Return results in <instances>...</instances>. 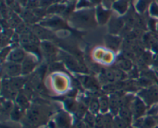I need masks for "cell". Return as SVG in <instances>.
<instances>
[{
	"instance_id": "33",
	"label": "cell",
	"mask_w": 158,
	"mask_h": 128,
	"mask_svg": "<svg viewBox=\"0 0 158 128\" xmlns=\"http://www.w3.org/2000/svg\"><path fill=\"white\" fill-rule=\"evenodd\" d=\"M1 128H23L21 123H17L10 120V121H2Z\"/></svg>"
},
{
	"instance_id": "7",
	"label": "cell",
	"mask_w": 158,
	"mask_h": 128,
	"mask_svg": "<svg viewBox=\"0 0 158 128\" xmlns=\"http://www.w3.org/2000/svg\"><path fill=\"white\" fill-rule=\"evenodd\" d=\"M40 48L43 53V57L48 63H49V64L56 62V60H59L60 50L52 42L49 40H43L41 42Z\"/></svg>"
},
{
	"instance_id": "3",
	"label": "cell",
	"mask_w": 158,
	"mask_h": 128,
	"mask_svg": "<svg viewBox=\"0 0 158 128\" xmlns=\"http://www.w3.org/2000/svg\"><path fill=\"white\" fill-rule=\"evenodd\" d=\"M74 116L65 109H60L52 116L46 126L49 128H73Z\"/></svg>"
},
{
	"instance_id": "39",
	"label": "cell",
	"mask_w": 158,
	"mask_h": 128,
	"mask_svg": "<svg viewBox=\"0 0 158 128\" xmlns=\"http://www.w3.org/2000/svg\"><path fill=\"white\" fill-rule=\"evenodd\" d=\"M116 1H117V0H102V3L105 8L110 9Z\"/></svg>"
},
{
	"instance_id": "26",
	"label": "cell",
	"mask_w": 158,
	"mask_h": 128,
	"mask_svg": "<svg viewBox=\"0 0 158 128\" xmlns=\"http://www.w3.org/2000/svg\"><path fill=\"white\" fill-rule=\"evenodd\" d=\"M15 105V102L10 100L2 98L1 103V114L2 116H7L9 117L11 112Z\"/></svg>"
},
{
	"instance_id": "2",
	"label": "cell",
	"mask_w": 158,
	"mask_h": 128,
	"mask_svg": "<svg viewBox=\"0 0 158 128\" xmlns=\"http://www.w3.org/2000/svg\"><path fill=\"white\" fill-rule=\"evenodd\" d=\"M59 60L62 62L66 66L68 71H70L71 72H73L76 75L77 74L81 73H89L87 72V68L84 66L80 60L74 56L73 54L69 53L66 51L60 50L59 53Z\"/></svg>"
},
{
	"instance_id": "19",
	"label": "cell",
	"mask_w": 158,
	"mask_h": 128,
	"mask_svg": "<svg viewBox=\"0 0 158 128\" xmlns=\"http://www.w3.org/2000/svg\"><path fill=\"white\" fill-rule=\"evenodd\" d=\"M116 63H117V67H118L119 69H122V70L126 72H129L134 66V64H133L132 60L131 59L127 58L123 55L120 56L118 59L116 60Z\"/></svg>"
},
{
	"instance_id": "20",
	"label": "cell",
	"mask_w": 158,
	"mask_h": 128,
	"mask_svg": "<svg viewBox=\"0 0 158 128\" xmlns=\"http://www.w3.org/2000/svg\"><path fill=\"white\" fill-rule=\"evenodd\" d=\"M15 103L18 105L20 108H22L24 110H27L32 104V101L29 99V97L23 92V91H19L17 95L16 98L15 100Z\"/></svg>"
},
{
	"instance_id": "36",
	"label": "cell",
	"mask_w": 158,
	"mask_h": 128,
	"mask_svg": "<svg viewBox=\"0 0 158 128\" xmlns=\"http://www.w3.org/2000/svg\"><path fill=\"white\" fill-rule=\"evenodd\" d=\"M12 49H11L10 46H6V47L2 48L1 51V59H2V63L6 61L8 56H9V53L12 51Z\"/></svg>"
},
{
	"instance_id": "5",
	"label": "cell",
	"mask_w": 158,
	"mask_h": 128,
	"mask_svg": "<svg viewBox=\"0 0 158 128\" xmlns=\"http://www.w3.org/2000/svg\"><path fill=\"white\" fill-rule=\"evenodd\" d=\"M137 95L143 100L149 109L158 104V85L154 84L148 88L140 89Z\"/></svg>"
},
{
	"instance_id": "42",
	"label": "cell",
	"mask_w": 158,
	"mask_h": 128,
	"mask_svg": "<svg viewBox=\"0 0 158 128\" xmlns=\"http://www.w3.org/2000/svg\"><path fill=\"white\" fill-rule=\"evenodd\" d=\"M128 128H134V126H132V125H131V126H129V127H128Z\"/></svg>"
},
{
	"instance_id": "30",
	"label": "cell",
	"mask_w": 158,
	"mask_h": 128,
	"mask_svg": "<svg viewBox=\"0 0 158 128\" xmlns=\"http://www.w3.org/2000/svg\"><path fill=\"white\" fill-rule=\"evenodd\" d=\"M95 119H96L95 114H94L93 113H91L90 111L88 110L87 113L86 114V115H85V117H83V121L85 122V123L86 124V126L91 128H94Z\"/></svg>"
},
{
	"instance_id": "28",
	"label": "cell",
	"mask_w": 158,
	"mask_h": 128,
	"mask_svg": "<svg viewBox=\"0 0 158 128\" xmlns=\"http://www.w3.org/2000/svg\"><path fill=\"white\" fill-rule=\"evenodd\" d=\"M88 106L85 104L84 103L81 101H79L78 106H77V110L75 111V113L73 114L74 117L76 119H80V120H83V117H85L86 114L87 113Z\"/></svg>"
},
{
	"instance_id": "29",
	"label": "cell",
	"mask_w": 158,
	"mask_h": 128,
	"mask_svg": "<svg viewBox=\"0 0 158 128\" xmlns=\"http://www.w3.org/2000/svg\"><path fill=\"white\" fill-rule=\"evenodd\" d=\"M153 2V0H138L135 6V9L139 13L143 14L148 10L149 6L151 7Z\"/></svg>"
},
{
	"instance_id": "37",
	"label": "cell",
	"mask_w": 158,
	"mask_h": 128,
	"mask_svg": "<svg viewBox=\"0 0 158 128\" xmlns=\"http://www.w3.org/2000/svg\"><path fill=\"white\" fill-rule=\"evenodd\" d=\"M75 118V117H74ZM73 128H87V126L83 121V120H80V119H74L73 125Z\"/></svg>"
},
{
	"instance_id": "43",
	"label": "cell",
	"mask_w": 158,
	"mask_h": 128,
	"mask_svg": "<svg viewBox=\"0 0 158 128\" xmlns=\"http://www.w3.org/2000/svg\"><path fill=\"white\" fill-rule=\"evenodd\" d=\"M154 128H158V124L157 125H156V126H154Z\"/></svg>"
},
{
	"instance_id": "21",
	"label": "cell",
	"mask_w": 158,
	"mask_h": 128,
	"mask_svg": "<svg viewBox=\"0 0 158 128\" xmlns=\"http://www.w3.org/2000/svg\"><path fill=\"white\" fill-rule=\"evenodd\" d=\"M62 103H63V106H64L65 110L73 115L75 111L77 110L79 101H77V99L74 98V97H70L67 96V97H64V99L62 100Z\"/></svg>"
},
{
	"instance_id": "35",
	"label": "cell",
	"mask_w": 158,
	"mask_h": 128,
	"mask_svg": "<svg viewBox=\"0 0 158 128\" xmlns=\"http://www.w3.org/2000/svg\"><path fill=\"white\" fill-rule=\"evenodd\" d=\"M94 128H104V114L100 113L96 115Z\"/></svg>"
},
{
	"instance_id": "23",
	"label": "cell",
	"mask_w": 158,
	"mask_h": 128,
	"mask_svg": "<svg viewBox=\"0 0 158 128\" xmlns=\"http://www.w3.org/2000/svg\"><path fill=\"white\" fill-rule=\"evenodd\" d=\"M99 102H100V113L102 114H106L110 113V99L108 94L104 93H100L98 95Z\"/></svg>"
},
{
	"instance_id": "32",
	"label": "cell",
	"mask_w": 158,
	"mask_h": 128,
	"mask_svg": "<svg viewBox=\"0 0 158 128\" xmlns=\"http://www.w3.org/2000/svg\"><path fill=\"white\" fill-rule=\"evenodd\" d=\"M93 6H94V4L89 0H79L78 2L77 3L76 8L77 10H80V9H91Z\"/></svg>"
},
{
	"instance_id": "9",
	"label": "cell",
	"mask_w": 158,
	"mask_h": 128,
	"mask_svg": "<svg viewBox=\"0 0 158 128\" xmlns=\"http://www.w3.org/2000/svg\"><path fill=\"white\" fill-rule=\"evenodd\" d=\"M2 78H14L22 76V66L19 63L6 61L2 63Z\"/></svg>"
},
{
	"instance_id": "31",
	"label": "cell",
	"mask_w": 158,
	"mask_h": 128,
	"mask_svg": "<svg viewBox=\"0 0 158 128\" xmlns=\"http://www.w3.org/2000/svg\"><path fill=\"white\" fill-rule=\"evenodd\" d=\"M130 125L121 118L120 116H114V128H128Z\"/></svg>"
},
{
	"instance_id": "18",
	"label": "cell",
	"mask_w": 158,
	"mask_h": 128,
	"mask_svg": "<svg viewBox=\"0 0 158 128\" xmlns=\"http://www.w3.org/2000/svg\"><path fill=\"white\" fill-rule=\"evenodd\" d=\"M121 38L117 35L110 34L105 37V43H106V48L113 52L118 50L121 44Z\"/></svg>"
},
{
	"instance_id": "16",
	"label": "cell",
	"mask_w": 158,
	"mask_h": 128,
	"mask_svg": "<svg viewBox=\"0 0 158 128\" xmlns=\"http://www.w3.org/2000/svg\"><path fill=\"white\" fill-rule=\"evenodd\" d=\"M28 52L23 47H16L12 49L6 61L21 64L26 59Z\"/></svg>"
},
{
	"instance_id": "10",
	"label": "cell",
	"mask_w": 158,
	"mask_h": 128,
	"mask_svg": "<svg viewBox=\"0 0 158 128\" xmlns=\"http://www.w3.org/2000/svg\"><path fill=\"white\" fill-rule=\"evenodd\" d=\"M131 110H132L134 121L137 119H140L146 116L148 112V107L146 103L143 101V100L140 99L137 95H136L133 100L132 104H131Z\"/></svg>"
},
{
	"instance_id": "22",
	"label": "cell",
	"mask_w": 158,
	"mask_h": 128,
	"mask_svg": "<svg viewBox=\"0 0 158 128\" xmlns=\"http://www.w3.org/2000/svg\"><path fill=\"white\" fill-rule=\"evenodd\" d=\"M130 0H117L114 3L112 9L120 15H125L129 11Z\"/></svg>"
},
{
	"instance_id": "14",
	"label": "cell",
	"mask_w": 158,
	"mask_h": 128,
	"mask_svg": "<svg viewBox=\"0 0 158 128\" xmlns=\"http://www.w3.org/2000/svg\"><path fill=\"white\" fill-rule=\"evenodd\" d=\"M124 93L121 92H116L110 94V113L114 116H117L120 111V106H121V100L122 97H123Z\"/></svg>"
},
{
	"instance_id": "1",
	"label": "cell",
	"mask_w": 158,
	"mask_h": 128,
	"mask_svg": "<svg viewBox=\"0 0 158 128\" xmlns=\"http://www.w3.org/2000/svg\"><path fill=\"white\" fill-rule=\"evenodd\" d=\"M69 17V21L71 24L78 29L94 28L97 24L95 9L92 8L77 10L73 12Z\"/></svg>"
},
{
	"instance_id": "15",
	"label": "cell",
	"mask_w": 158,
	"mask_h": 128,
	"mask_svg": "<svg viewBox=\"0 0 158 128\" xmlns=\"http://www.w3.org/2000/svg\"><path fill=\"white\" fill-rule=\"evenodd\" d=\"M108 29H109L110 34L112 35H117L120 33L124 27V19L121 17L112 16L109 21Z\"/></svg>"
},
{
	"instance_id": "41",
	"label": "cell",
	"mask_w": 158,
	"mask_h": 128,
	"mask_svg": "<svg viewBox=\"0 0 158 128\" xmlns=\"http://www.w3.org/2000/svg\"><path fill=\"white\" fill-rule=\"evenodd\" d=\"M155 117H157V120H158V109H157V114H156Z\"/></svg>"
},
{
	"instance_id": "4",
	"label": "cell",
	"mask_w": 158,
	"mask_h": 128,
	"mask_svg": "<svg viewBox=\"0 0 158 128\" xmlns=\"http://www.w3.org/2000/svg\"><path fill=\"white\" fill-rule=\"evenodd\" d=\"M51 86L59 94H64L69 91V78L65 72H55L50 74Z\"/></svg>"
},
{
	"instance_id": "8",
	"label": "cell",
	"mask_w": 158,
	"mask_h": 128,
	"mask_svg": "<svg viewBox=\"0 0 158 128\" xmlns=\"http://www.w3.org/2000/svg\"><path fill=\"white\" fill-rule=\"evenodd\" d=\"M40 60L35 56L28 53L24 61L21 63L22 76H29L32 75L40 66Z\"/></svg>"
},
{
	"instance_id": "17",
	"label": "cell",
	"mask_w": 158,
	"mask_h": 128,
	"mask_svg": "<svg viewBox=\"0 0 158 128\" xmlns=\"http://www.w3.org/2000/svg\"><path fill=\"white\" fill-rule=\"evenodd\" d=\"M41 26H43V27H47L54 29H64V28H67L68 26L64 22V20L58 16H53L50 19L43 20L41 22Z\"/></svg>"
},
{
	"instance_id": "27",
	"label": "cell",
	"mask_w": 158,
	"mask_h": 128,
	"mask_svg": "<svg viewBox=\"0 0 158 128\" xmlns=\"http://www.w3.org/2000/svg\"><path fill=\"white\" fill-rule=\"evenodd\" d=\"M88 109L94 114H100V102H99L98 96H92L89 103H88Z\"/></svg>"
},
{
	"instance_id": "38",
	"label": "cell",
	"mask_w": 158,
	"mask_h": 128,
	"mask_svg": "<svg viewBox=\"0 0 158 128\" xmlns=\"http://www.w3.org/2000/svg\"><path fill=\"white\" fill-rule=\"evenodd\" d=\"M150 14L151 16L158 18V4L156 2H153L150 7Z\"/></svg>"
},
{
	"instance_id": "6",
	"label": "cell",
	"mask_w": 158,
	"mask_h": 128,
	"mask_svg": "<svg viewBox=\"0 0 158 128\" xmlns=\"http://www.w3.org/2000/svg\"><path fill=\"white\" fill-rule=\"evenodd\" d=\"M76 76L80 82V84L88 92L98 93L100 89H101V85L98 79L96 77L87 73L77 74Z\"/></svg>"
},
{
	"instance_id": "25",
	"label": "cell",
	"mask_w": 158,
	"mask_h": 128,
	"mask_svg": "<svg viewBox=\"0 0 158 128\" xmlns=\"http://www.w3.org/2000/svg\"><path fill=\"white\" fill-rule=\"evenodd\" d=\"M118 116H120L123 120H124L130 126H131L133 124L134 117H133V114L131 106H121L120 109V111H119Z\"/></svg>"
},
{
	"instance_id": "34",
	"label": "cell",
	"mask_w": 158,
	"mask_h": 128,
	"mask_svg": "<svg viewBox=\"0 0 158 128\" xmlns=\"http://www.w3.org/2000/svg\"><path fill=\"white\" fill-rule=\"evenodd\" d=\"M114 118L111 113L104 114V128H114Z\"/></svg>"
},
{
	"instance_id": "24",
	"label": "cell",
	"mask_w": 158,
	"mask_h": 128,
	"mask_svg": "<svg viewBox=\"0 0 158 128\" xmlns=\"http://www.w3.org/2000/svg\"><path fill=\"white\" fill-rule=\"evenodd\" d=\"M26 110L20 108L18 105H16L15 103L13 109H12L10 116H9V119L12 121L17 122V123H21V121L23 120L25 115H26Z\"/></svg>"
},
{
	"instance_id": "40",
	"label": "cell",
	"mask_w": 158,
	"mask_h": 128,
	"mask_svg": "<svg viewBox=\"0 0 158 128\" xmlns=\"http://www.w3.org/2000/svg\"><path fill=\"white\" fill-rule=\"evenodd\" d=\"M40 128H49V127H48V126L46 125V126H42V127H40Z\"/></svg>"
},
{
	"instance_id": "11",
	"label": "cell",
	"mask_w": 158,
	"mask_h": 128,
	"mask_svg": "<svg viewBox=\"0 0 158 128\" xmlns=\"http://www.w3.org/2000/svg\"><path fill=\"white\" fill-rule=\"evenodd\" d=\"M93 58L96 62L103 63L106 66L111 65L115 61L114 53L111 50H106V49L99 48L94 50Z\"/></svg>"
},
{
	"instance_id": "12",
	"label": "cell",
	"mask_w": 158,
	"mask_h": 128,
	"mask_svg": "<svg viewBox=\"0 0 158 128\" xmlns=\"http://www.w3.org/2000/svg\"><path fill=\"white\" fill-rule=\"evenodd\" d=\"M96 19H97V24L105 25L106 23H109L110 19L112 17V10L105 8L103 5H99L96 7Z\"/></svg>"
},
{
	"instance_id": "13",
	"label": "cell",
	"mask_w": 158,
	"mask_h": 128,
	"mask_svg": "<svg viewBox=\"0 0 158 128\" xmlns=\"http://www.w3.org/2000/svg\"><path fill=\"white\" fill-rule=\"evenodd\" d=\"M157 119L154 116L147 114L144 117L134 120L132 126L134 128H154L157 125Z\"/></svg>"
}]
</instances>
